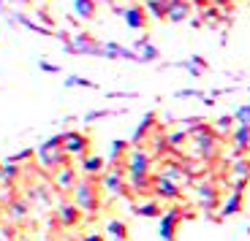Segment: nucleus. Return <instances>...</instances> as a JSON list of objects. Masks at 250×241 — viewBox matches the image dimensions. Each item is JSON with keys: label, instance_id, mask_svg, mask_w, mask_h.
Segmentation results:
<instances>
[{"label": "nucleus", "instance_id": "obj_17", "mask_svg": "<svg viewBox=\"0 0 250 241\" xmlns=\"http://www.w3.org/2000/svg\"><path fill=\"white\" fill-rule=\"evenodd\" d=\"M76 168L74 166H65V168H60V171H55V187L60 192H74V187H76Z\"/></svg>", "mask_w": 250, "mask_h": 241}, {"label": "nucleus", "instance_id": "obj_36", "mask_svg": "<svg viewBox=\"0 0 250 241\" xmlns=\"http://www.w3.org/2000/svg\"><path fill=\"white\" fill-rule=\"evenodd\" d=\"M38 68L44 71V74H60V65H55V62H49V60H41Z\"/></svg>", "mask_w": 250, "mask_h": 241}, {"label": "nucleus", "instance_id": "obj_12", "mask_svg": "<svg viewBox=\"0 0 250 241\" xmlns=\"http://www.w3.org/2000/svg\"><path fill=\"white\" fill-rule=\"evenodd\" d=\"M229 176H231V190H239L245 192L250 185V160H237L231 166V171H229Z\"/></svg>", "mask_w": 250, "mask_h": 241}, {"label": "nucleus", "instance_id": "obj_7", "mask_svg": "<svg viewBox=\"0 0 250 241\" xmlns=\"http://www.w3.org/2000/svg\"><path fill=\"white\" fill-rule=\"evenodd\" d=\"M182 217H190V214H185V211L177 209V206H174V209H169V211H163L161 225H158V233H161L163 241H177V228H180Z\"/></svg>", "mask_w": 250, "mask_h": 241}, {"label": "nucleus", "instance_id": "obj_38", "mask_svg": "<svg viewBox=\"0 0 250 241\" xmlns=\"http://www.w3.org/2000/svg\"><path fill=\"white\" fill-rule=\"evenodd\" d=\"M109 114H114V111H90L87 117H84V122H95V119H101V117H109Z\"/></svg>", "mask_w": 250, "mask_h": 241}, {"label": "nucleus", "instance_id": "obj_5", "mask_svg": "<svg viewBox=\"0 0 250 241\" xmlns=\"http://www.w3.org/2000/svg\"><path fill=\"white\" fill-rule=\"evenodd\" d=\"M68 55H90V57H104V43L95 41L90 33H76L71 36V41L65 43Z\"/></svg>", "mask_w": 250, "mask_h": 241}, {"label": "nucleus", "instance_id": "obj_30", "mask_svg": "<svg viewBox=\"0 0 250 241\" xmlns=\"http://www.w3.org/2000/svg\"><path fill=\"white\" fill-rule=\"evenodd\" d=\"M166 138H169V149H180V147H185V141L190 138V133H188L185 128H180V130L166 133Z\"/></svg>", "mask_w": 250, "mask_h": 241}, {"label": "nucleus", "instance_id": "obj_21", "mask_svg": "<svg viewBox=\"0 0 250 241\" xmlns=\"http://www.w3.org/2000/svg\"><path fill=\"white\" fill-rule=\"evenodd\" d=\"M71 8H74V14L79 19L90 22V19H95V14H98V0H71Z\"/></svg>", "mask_w": 250, "mask_h": 241}, {"label": "nucleus", "instance_id": "obj_28", "mask_svg": "<svg viewBox=\"0 0 250 241\" xmlns=\"http://www.w3.org/2000/svg\"><path fill=\"white\" fill-rule=\"evenodd\" d=\"M180 65H182V68H185L190 76H201L207 68H209V65H207V60H204V57H199V55L190 57V60H185V62H180Z\"/></svg>", "mask_w": 250, "mask_h": 241}, {"label": "nucleus", "instance_id": "obj_44", "mask_svg": "<svg viewBox=\"0 0 250 241\" xmlns=\"http://www.w3.org/2000/svg\"><path fill=\"white\" fill-rule=\"evenodd\" d=\"M212 3H215V0H212Z\"/></svg>", "mask_w": 250, "mask_h": 241}, {"label": "nucleus", "instance_id": "obj_26", "mask_svg": "<svg viewBox=\"0 0 250 241\" xmlns=\"http://www.w3.org/2000/svg\"><path fill=\"white\" fill-rule=\"evenodd\" d=\"M133 211H136L139 217H163V209H161V201H142V204L133 206Z\"/></svg>", "mask_w": 250, "mask_h": 241}, {"label": "nucleus", "instance_id": "obj_25", "mask_svg": "<svg viewBox=\"0 0 250 241\" xmlns=\"http://www.w3.org/2000/svg\"><path fill=\"white\" fill-rule=\"evenodd\" d=\"M128 152H131V141H112V149H109V157L106 160L112 163V166H120V160L123 157H128Z\"/></svg>", "mask_w": 250, "mask_h": 241}, {"label": "nucleus", "instance_id": "obj_31", "mask_svg": "<svg viewBox=\"0 0 250 241\" xmlns=\"http://www.w3.org/2000/svg\"><path fill=\"white\" fill-rule=\"evenodd\" d=\"M234 128H237V119H234V114H229V117H220L218 122H215V130H218L220 136H231Z\"/></svg>", "mask_w": 250, "mask_h": 241}, {"label": "nucleus", "instance_id": "obj_19", "mask_svg": "<svg viewBox=\"0 0 250 241\" xmlns=\"http://www.w3.org/2000/svg\"><path fill=\"white\" fill-rule=\"evenodd\" d=\"M155 125H158V117H155V111H150V114H147V117L142 119V122H139L136 133H133V138H131V144H133V147H139V144H142V141H147Z\"/></svg>", "mask_w": 250, "mask_h": 241}, {"label": "nucleus", "instance_id": "obj_33", "mask_svg": "<svg viewBox=\"0 0 250 241\" xmlns=\"http://www.w3.org/2000/svg\"><path fill=\"white\" fill-rule=\"evenodd\" d=\"M8 214H11L14 220H22V217L27 214V201H11V204H8Z\"/></svg>", "mask_w": 250, "mask_h": 241}, {"label": "nucleus", "instance_id": "obj_3", "mask_svg": "<svg viewBox=\"0 0 250 241\" xmlns=\"http://www.w3.org/2000/svg\"><path fill=\"white\" fill-rule=\"evenodd\" d=\"M38 163L46 168V171H60V168L71 166V155L62 149V133L55 138H49V141H44L41 147H38Z\"/></svg>", "mask_w": 250, "mask_h": 241}, {"label": "nucleus", "instance_id": "obj_2", "mask_svg": "<svg viewBox=\"0 0 250 241\" xmlns=\"http://www.w3.org/2000/svg\"><path fill=\"white\" fill-rule=\"evenodd\" d=\"M101 176H82L74 187V204L79 206L82 211H87V214H95L101 209Z\"/></svg>", "mask_w": 250, "mask_h": 241}, {"label": "nucleus", "instance_id": "obj_41", "mask_svg": "<svg viewBox=\"0 0 250 241\" xmlns=\"http://www.w3.org/2000/svg\"><path fill=\"white\" fill-rule=\"evenodd\" d=\"M101 3H106V6H114V3H117V0H101Z\"/></svg>", "mask_w": 250, "mask_h": 241}, {"label": "nucleus", "instance_id": "obj_6", "mask_svg": "<svg viewBox=\"0 0 250 241\" xmlns=\"http://www.w3.org/2000/svg\"><path fill=\"white\" fill-rule=\"evenodd\" d=\"M90 147H93V138L82 130H65L62 133V149L68 152L71 157H87L90 155Z\"/></svg>", "mask_w": 250, "mask_h": 241}, {"label": "nucleus", "instance_id": "obj_40", "mask_svg": "<svg viewBox=\"0 0 250 241\" xmlns=\"http://www.w3.org/2000/svg\"><path fill=\"white\" fill-rule=\"evenodd\" d=\"M82 241H106V236H101V233H87Z\"/></svg>", "mask_w": 250, "mask_h": 241}, {"label": "nucleus", "instance_id": "obj_18", "mask_svg": "<svg viewBox=\"0 0 250 241\" xmlns=\"http://www.w3.org/2000/svg\"><path fill=\"white\" fill-rule=\"evenodd\" d=\"M190 8H193V3L190 0H169V22H174V25H182L188 17H190Z\"/></svg>", "mask_w": 250, "mask_h": 241}, {"label": "nucleus", "instance_id": "obj_24", "mask_svg": "<svg viewBox=\"0 0 250 241\" xmlns=\"http://www.w3.org/2000/svg\"><path fill=\"white\" fill-rule=\"evenodd\" d=\"M133 49L139 52V60H142V62H155L158 57H161V52H158L155 46L147 41V36H144L142 41H136V46H133Z\"/></svg>", "mask_w": 250, "mask_h": 241}, {"label": "nucleus", "instance_id": "obj_32", "mask_svg": "<svg viewBox=\"0 0 250 241\" xmlns=\"http://www.w3.org/2000/svg\"><path fill=\"white\" fill-rule=\"evenodd\" d=\"M65 87H84V90H98V84L90 79H84V76H68L65 79Z\"/></svg>", "mask_w": 250, "mask_h": 241}, {"label": "nucleus", "instance_id": "obj_9", "mask_svg": "<svg viewBox=\"0 0 250 241\" xmlns=\"http://www.w3.org/2000/svg\"><path fill=\"white\" fill-rule=\"evenodd\" d=\"M152 168V155L142 147H133L125 157V171L128 173H150Z\"/></svg>", "mask_w": 250, "mask_h": 241}, {"label": "nucleus", "instance_id": "obj_8", "mask_svg": "<svg viewBox=\"0 0 250 241\" xmlns=\"http://www.w3.org/2000/svg\"><path fill=\"white\" fill-rule=\"evenodd\" d=\"M196 198H199V206L204 211H215L223 201H220V190L215 182H199L196 185Z\"/></svg>", "mask_w": 250, "mask_h": 241}, {"label": "nucleus", "instance_id": "obj_20", "mask_svg": "<svg viewBox=\"0 0 250 241\" xmlns=\"http://www.w3.org/2000/svg\"><path fill=\"white\" fill-rule=\"evenodd\" d=\"M231 144L237 149V155H245L250 149V125H237L231 130Z\"/></svg>", "mask_w": 250, "mask_h": 241}, {"label": "nucleus", "instance_id": "obj_13", "mask_svg": "<svg viewBox=\"0 0 250 241\" xmlns=\"http://www.w3.org/2000/svg\"><path fill=\"white\" fill-rule=\"evenodd\" d=\"M104 57H109V60L142 62V60H139V52H136V49H125V46H120L117 41H106V43H104Z\"/></svg>", "mask_w": 250, "mask_h": 241}, {"label": "nucleus", "instance_id": "obj_14", "mask_svg": "<svg viewBox=\"0 0 250 241\" xmlns=\"http://www.w3.org/2000/svg\"><path fill=\"white\" fill-rule=\"evenodd\" d=\"M57 222L62 225V228H76V225L82 222V209L71 201V204H62L60 209H57Z\"/></svg>", "mask_w": 250, "mask_h": 241}, {"label": "nucleus", "instance_id": "obj_35", "mask_svg": "<svg viewBox=\"0 0 250 241\" xmlns=\"http://www.w3.org/2000/svg\"><path fill=\"white\" fill-rule=\"evenodd\" d=\"M201 19H207V22H218V19H220L218 6H207L204 11H201Z\"/></svg>", "mask_w": 250, "mask_h": 241}, {"label": "nucleus", "instance_id": "obj_1", "mask_svg": "<svg viewBox=\"0 0 250 241\" xmlns=\"http://www.w3.org/2000/svg\"><path fill=\"white\" fill-rule=\"evenodd\" d=\"M190 133V141H193L196 147V157L199 160H215L220 152V133L218 130H212L209 125H196V128L188 130Z\"/></svg>", "mask_w": 250, "mask_h": 241}, {"label": "nucleus", "instance_id": "obj_23", "mask_svg": "<svg viewBox=\"0 0 250 241\" xmlns=\"http://www.w3.org/2000/svg\"><path fill=\"white\" fill-rule=\"evenodd\" d=\"M144 8L158 22H163V19L169 17V0H144Z\"/></svg>", "mask_w": 250, "mask_h": 241}, {"label": "nucleus", "instance_id": "obj_4", "mask_svg": "<svg viewBox=\"0 0 250 241\" xmlns=\"http://www.w3.org/2000/svg\"><path fill=\"white\" fill-rule=\"evenodd\" d=\"M101 187L109 195H131V185H128V171H123L120 166H112L109 171L101 173Z\"/></svg>", "mask_w": 250, "mask_h": 241}, {"label": "nucleus", "instance_id": "obj_39", "mask_svg": "<svg viewBox=\"0 0 250 241\" xmlns=\"http://www.w3.org/2000/svg\"><path fill=\"white\" fill-rule=\"evenodd\" d=\"M177 98H199V90H180Z\"/></svg>", "mask_w": 250, "mask_h": 241}, {"label": "nucleus", "instance_id": "obj_10", "mask_svg": "<svg viewBox=\"0 0 250 241\" xmlns=\"http://www.w3.org/2000/svg\"><path fill=\"white\" fill-rule=\"evenodd\" d=\"M123 19L131 30H147L150 25V14L144 8V3H133V6H123Z\"/></svg>", "mask_w": 250, "mask_h": 241}, {"label": "nucleus", "instance_id": "obj_43", "mask_svg": "<svg viewBox=\"0 0 250 241\" xmlns=\"http://www.w3.org/2000/svg\"><path fill=\"white\" fill-rule=\"evenodd\" d=\"M0 168H3V163H0Z\"/></svg>", "mask_w": 250, "mask_h": 241}, {"label": "nucleus", "instance_id": "obj_15", "mask_svg": "<svg viewBox=\"0 0 250 241\" xmlns=\"http://www.w3.org/2000/svg\"><path fill=\"white\" fill-rule=\"evenodd\" d=\"M106 157H101V155H87V157H82L79 160V171L84 173V176H101V173L106 171Z\"/></svg>", "mask_w": 250, "mask_h": 241}, {"label": "nucleus", "instance_id": "obj_11", "mask_svg": "<svg viewBox=\"0 0 250 241\" xmlns=\"http://www.w3.org/2000/svg\"><path fill=\"white\" fill-rule=\"evenodd\" d=\"M152 195H155L158 201H177L182 195V187L177 185V182H171V179H166V176H161L158 173L155 176V185H152Z\"/></svg>", "mask_w": 250, "mask_h": 241}, {"label": "nucleus", "instance_id": "obj_34", "mask_svg": "<svg viewBox=\"0 0 250 241\" xmlns=\"http://www.w3.org/2000/svg\"><path fill=\"white\" fill-rule=\"evenodd\" d=\"M234 119H237V125H250V103L239 106L237 111H234Z\"/></svg>", "mask_w": 250, "mask_h": 241}, {"label": "nucleus", "instance_id": "obj_27", "mask_svg": "<svg viewBox=\"0 0 250 241\" xmlns=\"http://www.w3.org/2000/svg\"><path fill=\"white\" fill-rule=\"evenodd\" d=\"M106 236H112V241H128V225H125L123 220H109Z\"/></svg>", "mask_w": 250, "mask_h": 241}, {"label": "nucleus", "instance_id": "obj_29", "mask_svg": "<svg viewBox=\"0 0 250 241\" xmlns=\"http://www.w3.org/2000/svg\"><path fill=\"white\" fill-rule=\"evenodd\" d=\"M19 163H14V160H6L3 163V168H0V182H6V185H11V182H17L19 179Z\"/></svg>", "mask_w": 250, "mask_h": 241}, {"label": "nucleus", "instance_id": "obj_16", "mask_svg": "<svg viewBox=\"0 0 250 241\" xmlns=\"http://www.w3.org/2000/svg\"><path fill=\"white\" fill-rule=\"evenodd\" d=\"M242 209H245V192L231 190L229 192V198L220 204V217H237Z\"/></svg>", "mask_w": 250, "mask_h": 241}, {"label": "nucleus", "instance_id": "obj_37", "mask_svg": "<svg viewBox=\"0 0 250 241\" xmlns=\"http://www.w3.org/2000/svg\"><path fill=\"white\" fill-rule=\"evenodd\" d=\"M33 157V149H22V152H17V155H11L8 160H14V163H25V160H30Z\"/></svg>", "mask_w": 250, "mask_h": 241}, {"label": "nucleus", "instance_id": "obj_22", "mask_svg": "<svg viewBox=\"0 0 250 241\" xmlns=\"http://www.w3.org/2000/svg\"><path fill=\"white\" fill-rule=\"evenodd\" d=\"M161 176H166V179L177 182L180 187L190 182V173L185 171V166H177V163H166V166L161 168Z\"/></svg>", "mask_w": 250, "mask_h": 241}, {"label": "nucleus", "instance_id": "obj_42", "mask_svg": "<svg viewBox=\"0 0 250 241\" xmlns=\"http://www.w3.org/2000/svg\"><path fill=\"white\" fill-rule=\"evenodd\" d=\"M17 3H33V0H17Z\"/></svg>", "mask_w": 250, "mask_h": 241}]
</instances>
